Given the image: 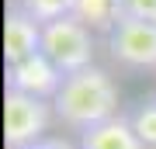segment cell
Instances as JSON below:
<instances>
[{
    "label": "cell",
    "mask_w": 156,
    "mask_h": 149,
    "mask_svg": "<svg viewBox=\"0 0 156 149\" xmlns=\"http://www.w3.org/2000/svg\"><path fill=\"white\" fill-rule=\"evenodd\" d=\"M42 52V24L28 17L17 4L7 7V17H4V62H21L28 55Z\"/></svg>",
    "instance_id": "8992f818"
},
{
    "label": "cell",
    "mask_w": 156,
    "mask_h": 149,
    "mask_svg": "<svg viewBox=\"0 0 156 149\" xmlns=\"http://www.w3.org/2000/svg\"><path fill=\"white\" fill-rule=\"evenodd\" d=\"M122 94H118V83L108 69L101 66H87L80 73H69L62 80L59 94L52 97V111H56V122L73 128V132H87L101 122H111L122 111Z\"/></svg>",
    "instance_id": "6da1fadb"
},
{
    "label": "cell",
    "mask_w": 156,
    "mask_h": 149,
    "mask_svg": "<svg viewBox=\"0 0 156 149\" xmlns=\"http://www.w3.org/2000/svg\"><path fill=\"white\" fill-rule=\"evenodd\" d=\"M31 149H80V146H69V142H62V139H42V142H35Z\"/></svg>",
    "instance_id": "7c38bea8"
},
{
    "label": "cell",
    "mask_w": 156,
    "mask_h": 149,
    "mask_svg": "<svg viewBox=\"0 0 156 149\" xmlns=\"http://www.w3.org/2000/svg\"><path fill=\"white\" fill-rule=\"evenodd\" d=\"M80 149H146V142L135 135L128 115H118L111 122H101L80 132Z\"/></svg>",
    "instance_id": "52a82bcc"
},
{
    "label": "cell",
    "mask_w": 156,
    "mask_h": 149,
    "mask_svg": "<svg viewBox=\"0 0 156 149\" xmlns=\"http://www.w3.org/2000/svg\"><path fill=\"white\" fill-rule=\"evenodd\" d=\"M62 80H66V76L56 69V62H52L45 52H35V55H28V59L7 66V87H11V90L35 94V97H45V101H52L59 94Z\"/></svg>",
    "instance_id": "5b68a950"
},
{
    "label": "cell",
    "mask_w": 156,
    "mask_h": 149,
    "mask_svg": "<svg viewBox=\"0 0 156 149\" xmlns=\"http://www.w3.org/2000/svg\"><path fill=\"white\" fill-rule=\"evenodd\" d=\"M28 17H35L38 24H49V21H59V17H69L73 14V0H14Z\"/></svg>",
    "instance_id": "9c48e42d"
},
{
    "label": "cell",
    "mask_w": 156,
    "mask_h": 149,
    "mask_svg": "<svg viewBox=\"0 0 156 149\" xmlns=\"http://www.w3.org/2000/svg\"><path fill=\"white\" fill-rule=\"evenodd\" d=\"M108 52L125 69H156V21L125 14L108 35Z\"/></svg>",
    "instance_id": "277c9868"
},
{
    "label": "cell",
    "mask_w": 156,
    "mask_h": 149,
    "mask_svg": "<svg viewBox=\"0 0 156 149\" xmlns=\"http://www.w3.org/2000/svg\"><path fill=\"white\" fill-rule=\"evenodd\" d=\"M52 118V101L4 87V149H31L35 142L49 139L45 132Z\"/></svg>",
    "instance_id": "7a4b0ae2"
},
{
    "label": "cell",
    "mask_w": 156,
    "mask_h": 149,
    "mask_svg": "<svg viewBox=\"0 0 156 149\" xmlns=\"http://www.w3.org/2000/svg\"><path fill=\"white\" fill-rule=\"evenodd\" d=\"M128 122H132L135 135L146 142V149H156V97L142 101L135 111H128Z\"/></svg>",
    "instance_id": "30bf717a"
},
{
    "label": "cell",
    "mask_w": 156,
    "mask_h": 149,
    "mask_svg": "<svg viewBox=\"0 0 156 149\" xmlns=\"http://www.w3.org/2000/svg\"><path fill=\"white\" fill-rule=\"evenodd\" d=\"M73 17L83 21L90 31L111 35V28L125 17L122 0H73Z\"/></svg>",
    "instance_id": "ba28073f"
},
{
    "label": "cell",
    "mask_w": 156,
    "mask_h": 149,
    "mask_svg": "<svg viewBox=\"0 0 156 149\" xmlns=\"http://www.w3.org/2000/svg\"><path fill=\"white\" fill-rule=\"evenodd\" d=\"M42 52L56 62V69L62 76L80 73L87 66H94V31L76 21V17H59V21L42 24Z\"/></svg>",
    "instance_id": "3957f363"
},
{
    "label": "cell",
    "mask_w": 156,
    "mask_h": 149,
    "mask_svg": "<svg viewBox=\"0 0 156 149\" xmlns=\"http://www.w3.org/2000/svg\"><path fill=\"white\" fill-rule=\"evenodd\" d=\"M122 11H125L128 17L156 21V0H122Z\"/></svg>",
    "instance_id": "8fae6325"
}]
</instances>
